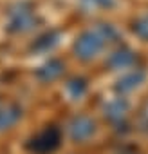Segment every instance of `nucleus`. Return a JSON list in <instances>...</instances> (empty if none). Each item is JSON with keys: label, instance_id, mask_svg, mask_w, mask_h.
I'll return each mask as SVG.
<instances>
[{"label": "nucleus", "instance_id": "nucleus-1", "mask_svg": "<svg viewBox=\"0 0 148 154\" xmlns=\"http://www.w3.org/2000/svg\"><path fill=\"white\" fill-rule=\"evenodd\" d=\"M116 36L117 33L110 24H101L99 27L85 31L78 36V40L74 42V53L81 60H92L101 53L105 44L112 42Z\"/></svg>", "mask_w": 148, "mask_h": 154}, {"label": "nucleus", "instance_id": "nucleus-2", "mask_svg": "<svg viewBox=\"0 0 148 154\" xmlns=\"http://www.w3.org/2000/svg\"><path fill=\"white\" fill-rule=\"evenodd\" d=\"M36 17L31 9H24L20 8V11H13L11 13V20H9V31L13 33H25L29 29H33L36 26Z\"/></svg>", "mask_w": 148, "mask_h": 154}, {"label": "nucleus", "instance_id": "nucleus-3", "mask_svg": "<svg viewBox=\"0 0 148 154\" xmlns=\"http://www.w3.org/2000/svg\"><path fill=\"white\" fill-rule=\"evenodd\" d=\"M132 62H134V53H132L130 49H119V51L112 53L110 58H108V65L114 67V69L128 67Z\"/></svg>", "mask_w": 148, "mask_h": 154}, {"label": "nucleus", "instance_id": "nucleus-4", "mask_svg": "<svg viewBox=\"0 0 148 154\" xmlns=\"http://www.w3.org/2000/svg\"><path fill=\"white\" fill-rule=\"evenodd\" d=\"M58 42H60V33L51 31V33L42 35L38 40H34L33 49H34V51H40V53H47V51H51Z\"/></svg>", "mask_w": 148, "mask_h": 154}, {"label": "nucleus", "instance_id": "nucleus-5", "mask_svg": "<svg viewBox=\"0 0 148 154\" xmlns=\"http://www.w3.org/2000/svg\"><path fill=\"white\" fill-rule=\"evenodd\" d=\"M72 136L74 138H85L94 131V123L87 118H76L72 122Z\"/></svg>", "mask_w": 148, "mask_h": 154}, {"label": "nucleus", "instance_id": "nucleus-6", "mask_svg": "<svg viewBox=\"0 0 148 154\" xmlns=\"http://www.w3.org/2000/svg\"><path fill=\"white\" fill-rule=\"evenodd\" d=\"M61 69H63V65H61L58 60H49L45 65H42V67H40L38 76H40L42 80H54L56 76L61 72Z\"/></svg>", "mask_w": 148, "mask_h": 154}, {"label": "nucleus", "instance_id": "nucleus-7", "mask_svg": "<svg viewBox=\"0 0 148 154\" xmlns=\"http://www.w3.org/2000/svg\"><path fill=\"white\" fill-rule=\"evenodd\" d=\"M20 116V109L18 107H6L0 111V131H4V129H9Z\"/></svg>", "mask_w": 148, "mask_h": 154}, {"label": "nucleus", "instance_id": "nucleus-8", "mask_svg": "<svg viewBox=\"0 0 148 154\" xmlns=\"http://www.w3.org/2000/svg\"><path fill=\"white\" fill-rule=\"evenodd\" d=\"M143 78H144V74L141 72V71H137V72H130V74H126L123 80H119V89L121 91H130V89H134V87H137L141 82H143Z\"/></svg>", "mask_w": 148, "mask_h": 154}, {"label": "nucleus", "instance_id": "nucleus-9", "mask_svg": "<svg viewBox=\"0 0 148 154\" xmlns=\"http://www.w3.org/2000/svg\"><path fill=\"white\" fill-rule=\"evenodd\" d=\"M134 33L139 38L148 40V15H144V17H141L134 22Z\"/></svg>", "mask_w": 148, "mask_h": 154}, {"label": "nucleus", "instance_id": "nucleus-10", "mask_svg": "<svg viewBox=\"0 0 148 154\" xmlns=\"http://www.w3.org/2000/svg\"><path fill=\"white\" fill-rule=\"evenodd\" d=\"M87 9H108L116 4V0H81Z\"/></svg>", "mask_w": 148, "mask_h": 154}]
</instances>
